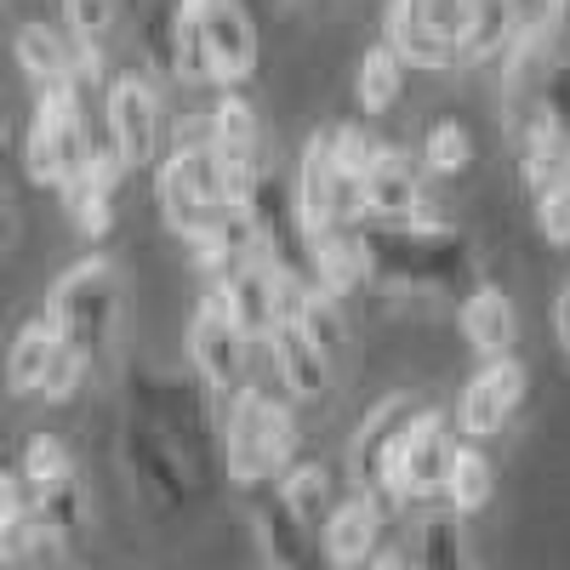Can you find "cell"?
<instances>
[{
  "label": "cell",
  "mask_w": 570,
  "mask_h": 570,
  "mask_svg": "<svg viewBox=\"0 0 570 570\" xmlns=\"http://www.w3.org/2000/svg\"><path fill=\"white\" fill-rule=\"evenodd\" d=\"M371 279L389 297H434L468 274V240L434 212H416L405 223H360Z\"/></svg>",
  "instance_id": "6da1fadb"
},
{
  "label": "cell",
  "mask_w": 570,
  "mask_h": 570,
  "mask_svg": "<svg viewBox=\"0 0 570 570\" xmlns=\"http://www.w3.org/2000/svg\"><path fill=\"white\" fill-rule=\"evenodd\" d=\"M297 462V416L292 405L268 400L263 389L228 394V422H223V468L234 485H268Z\"/></svg>",
  "instance_id": "7a4b0ae2"
},
{
  "label": "cell",
  "mask_w": 570,
  "mask_h": 570,
  "mask_svg": "<svg viewBox=\"0 0 570 570\" xmlns=\"http://www.w3.org/2000/svg\"><path fill=\"white\" fill-rule=\"evenodd\" d=\"M46 320L58 325V337L69 348H80L91 365H98L109 354V343H115V320H120V274H115V257L91 252L69 274H58V285L46 292Z\"/></svg>",
  "instance_id": "3957f363"
},
{
  "label": "cell",
  "mask_w": 570,
  "mask_h": 570,
  "mask_svg": "<svg viewBox=\"0 0 570 570\" xmlns=\"http://www.w3.org/2000/svg\"><path fill=\"white\" fill-rule=\"evenodd\" d=\"M456 456V434L440 411H416L405 422V434L394 440L383 462V519H400L411 502H434L445 491V468Z\"/></svg>",
  "instance_id": "277c9868"
},
{
  "label": "cell",
  "mask_w": 570,
  "mask_h": 570,
  "mask_svg": "<svg viewBox=\"0 0 570 570\" xmlns=\"http://www.w3.org/2000/svg\"><path fill=\"white\" fill-rule=\"evenodd\" d=\"M104 142L126 160V171H142L160 160V137H166V115H160V86L149 75H109L104 86Z\"/></svg>",
  "instance_id": "5b68a950"
},
{
  "label": "cell",
  "mask_w": 570,
  "mask_h": 570,
  "mask_svg": "<svg viewBox=\"0 0 570 570\" xmlns=\"http://www.w3.org/2000/svg\"><path fill=\"white\" fill-rule=\"evenodd\" d=\"M183 343H188V365L200 371V383H206L217 400H228V394L246 389V348H252V343L240 337V325L228 320L217 285L195 303V320H188Z\"/></svg>",
  "instance_id": "8992f818"
},
{
  "label": "cell",
  "mask_w": 570,
  "mask_h": 570,
  "mask_svg": "<svg viewBox=\"0 0 570 570\" xmlns=\"http://www.w3.org/2000/svg\"><path fill=\"white\" fill-rule=\"evenodd\" d=\"M303 292V279H285L274 263L263 257H246L240 268H234L223 285H217V297L228 308V320L240 325V337L246 343H268L274 331L292 320V297Z\"/></svg>",
  "instance_id": "52a82bcc"
},
{
  "label": "cell",
  "mask_w": 570,
  "mask_h": 570,
  "mask_svg": "<svg viewBox=\"0 0 570 570\" xmlns=\"http://www.w3.org/2000/svg\"><path fill=\"white\" fill-rule=\"evenodd\" d=\"M422 411L416 394H389V400H376L365 411V422L354 428V440H348V480H354V497H365L376 513H383V462L394 451V440L405 434V422ZM389 525V519H383Z\"/></svg>",
  "instance_id": "ba28073f"
},
{
  "label": "cell",
  "mask_w": 570,
  "mask_h": 570,
  "mask_svg": "<svg viewBox=\"0 0 570 570\" xmlns=\"http://www.w3.org/2000/svg\"><path fill=\"white\" fill-rule=\"evenodd\" d=\"M126 473H131V491L155 513H183L188 508V468L171 451L166 428L142 422V416L126 428Z\"/></svg>",
  "instance_id": "9c48e42d"
},
{
  "label": "cell",
  "mask_w": 570,
  "mask_h": 570,
  "mask_svg": "<svg viewBox=\"0 0 570 570\" xmlns=\"http://www.w3.org/2000/svg\"><path fill=\"white\" fill-rule=\"evenodd\" d=\"M383 40L405 58V69H451V18L440 0H389L383 7Z\"/></svg>",
  "instance_id": "30bf717a"
},
{
  "label": "cell",
  "mask_w": 570,
  "mask_h": 570,
  "mask_svg": "<svg viewBox=\"0 0 570 570\" xmlns=\"http://www.w3.org/2000/svg\"><path fill=\"white\" fill-rule=\"evenodd\" d=\"M206 63L217 91H234L257 69V23L240 0H206Z\"/></svg>",
  "instance_id": "8fae6325"
},
{
  "label": "cell",
  "mask_w": 570,
  "mask_h": 570,
  "mask_svg": "<svg viewBox=\"0 0 570 570\" xmlns=\"http://www.w3.org/2000/svg\"><path fill=\"white\" fill-rule=\"evenodd\" d=\"M360 200H365V223H405L422 206V166H411V155L400 149H376V160L360 177Z\"/></svg>",
  "instance_id": "7c38bea8"
},
{
  "label": "cell",
  "mask_w": 570,
  "mask_h": 570,
  "mask_svg": "<svg viewBox=\"0 0 570 570\" xmlns=\"http://www.w3.org/2000/svg\"><path fill=\"white\" fill-rule=\"evenodd\" d=\"M320 553L331 559V570H365L376 553V542H383V513H376L365 497H343L337 508L325 513V525L314 531Z\"/></svg>",
  "instance_id": "4fadbf2b"
},
{
  "label": "cell",
  "mask_w": 570,
  "mask_h": 570,
  "mask_svg": "<svg viewBox=\"0 0 570 570\" xmlns=\"http://www.w3.org/2000/svg\"><path fill=\"white\" fill-rule=\"evenodd\" d=\"M337 171H331V155H325V131H314L303 142V160H297V177L285 183L292 188V217L297 228L308 234H325V228H337Z\"/></svg>",
  "instance_id": "5bb4252c"
},
{
  "label": "cell",
  "mask_w": 570,
  "mask_h": 570,
  "mask_svg": "<svg viewBox=\"0 0 570 570\" xmlns=\"http://www.w3.org/2000/svg\"><path fill=\"white\" fill-rule=\"evenodd\" d=\"M451 46L456 63H497L513 40V7L508 0H451Z\"/></svg>",
  "instance_id": "9a60e30c"
},
{
  "label": "cell",
  "mask_w": 570,
  "mask_h": 570,
  "mask_svg": "<svg viewBox=\"0 0 570 570\" xmlns=\"http://www.w3.org/2000/svg\"><path fill=\"white\" fill-rule=\"evenodd\" d=\"M268 360H274V371H279V383H285V394L292 400H303V405H314V400H325L331 394V383H337V360L331 354H320L303 331L285 320L274 337H268Z\"/></svg>",
  "instance_id": "2e32d148"
},
{
  "label": "cell",
  "mask_w": 570,
  "mask_h": 570,
  "mask_svg": "<svg viewBox=\"0 0 570 570\" xmlns=\"http://www.w3.org/2000/svg\"><path fill=\"white\" fill-rule=\"evenodd\" d=\"M252 537H257L268 570H331V559L320 553L314 531L297 525V519L285 513L274 497H263V502L252 508Z\"/></svg>",
  "instance_id": "e0dca14e"
},
{
  "label": "cell",
  "mask_w": 570,
  "mask_h": 570,
  "mask_svg": "<svg viewBox=\"0 0 570 570\" xmlns=\"http://www.w3.org/2000/svg\"><path fill=\"white\" fill-rule=\"evenodd\" d=\"M308 279L325 297H354L360 285H371V263H365V240L360 228H325L308 240Z\"/></svg>",
  "instance_id": "ac0fdd59"
},
{
  "label": "cell",
  "mask_w": 570,
  "mask_h": 570,
  "mask_svg": "<svg viewBox=\"0 0 570 570\" xmlns=\"http://www.w3.org/2000/svg\"><path fill=\"white\" fill-rule=\"evenodd\" d=\"M456 331L462 343L480 354V360H497V354H513V337H519V314H513V297L502 285H473L456 308Z\"/></svg>",
  "instance_id": "d6986e66"
},
{
  "label": "cell",
  "mask_w": 570,
  "mask_h": 570,
  "mask_svg": "<svg viewBox=\"0 0 570 570\" xmlns=\"http://www.w3.org/2000/svg\"><path fill=\"white\" fill-rule=\"evenodd\" d=\"M274 502L292 513L297 525L320 531V525H325V513L337 508V497H331V468L314 462V456H297V462L274 480Z\"/></svg>",
  "instance_id": "ffe728a7"
},
{
  "label": "cell",
  "mask_w": 570,
  "mask_h": 570,
  "mask_svg": "<svg viewBox=\"0 0 570 570\" xmlns=\"http://www.w3.org/2000/svg\"><path fill=\"white\" fill-rule=\"evenodd\" d=\"M58 348H63V337H58V325L52 320H29L18 337H12V348H7V389L18 394V400H29V394H40V383H46V371H52V360H58Z\"/></svg>",
  "instance_id": "44dd1931"
},
{
  "label": "cell",
  "mask_w": 570,
  "mask_h": 570,
  "mask_svg": "<svg viewBox=\"0 0 570 570\" xmlns=\"http://www.w3.org/2000/svg\"><path fill=\"white\" fill-rule=\"evenodd\" d=\"M12 58L35 86H52V80H75V40L52 23H23L12 35Z\"/></svg>",
  "instance_id": "7402d4cb"
},
{
  "label": "cell",
  "mask_w": 570,
  "mask_h": 570,
  "mask_svg": "<svg viewBox=\"0 0 570 570\" xmlns=\"http://www.w3.org/2000/svg\"><path fill=\"white\" fill-rule=\"evenodd\" d=\"M445 508L456 513V519H473V513H485L491 508V497H497V468H491V456L480 451V445H456V456H451V468H445Z\"/></svg>",
  "instance_id": "603a6c76"
},
{
  "label": "cell",
  "mask_w": 570,
  "mask_h": 570,
  "mask_svg": "<svg viewBox=\"0 0 570 570\" xmlns=\"http://www.w3.org/2000/svg\"><path fill=\"white\" fill-rule=\"evenodd\" d=\"M166 23H171V80L212 86V63H206V0H177Z\"/></svg>",
  "instance_id": "cb8c5ba5"
},
{
  "label": "cell",
  "mask_w": 570,
  "mask_h": 570,
  "mask_svg": "<svg viewBox=\"0 0 570 570\" xmlns=\"http://www.w3.org/2000/svg\"><path fill=\"white\" fill-rule=\"evenodd\" d=\"M416 570H473L468 564V537H462V519L451 508H428L416 519Z\"/></svg>",
  "instance_id": "d4e9b609"
},
{
  "label": "cell",
  "mask_w": 570,
  "mask_h": 570,
  "mask_svg": "<svg viewBox=\"0 0 570 570\" xmlns=\"http://www.w3.org/2000/svg\"><path fill=\"white\" fill-rule=\"evenodd\" d=\"M354 98H360V109H365V115H389V109L405 98V58L394 52L389 40H376L371 52L360 58Z\"/></svg>",
  "instance_id": "484cf974"
},
{
  "label": "cell",
  "mask_w": 570,
  "mask_h": 570,
  "mask_svg": "<svg viewBox=\"0 0 570 570\" xmlns=\"http://www.w3.org/2000/svg\"><path fill=\"white\" fill-rule=\"evenodd\" d=\"M212 137H217V155L228 166H257V109L240 91H223L212 104Z\"/></svg>",
  "instance_id": "4316f807"
},
{
  "label": "cell",
  "mask_w": 570,
  "mask_h": 570,
  "mask_svg": "<svg viewBox=\"0 0 570 570\" xmlns=\"http://www.w3.org/2000/svg\"><path fill=\"white\" fill-rule=\"evenodd\" d=\"M292 325L303 331L320 354H331V360L348 348V320L337 314V297H325L320 285H303V292L292 297Z\"/></svg>",
  "instance_id": "83f0119b"
},
{
  "label": "cell",
  "mask_w": 570,
  "mask_h": 570,
  "mask_svg": "<svg viewBox=\"0 0 570 570\" xmlns=\"http://www.w3.org/2000/svg\"><path fill=\"white\" fill-rule=\"evenodd\" d=\"M58 195H63V212H69L75 234H86V240H104V234L115 228V195L91 183V177H86V166H80V171H69V177L58 183Z\"/></svg>",
  "instance_id": "f1b7e54d"
},
{
  "label": "cell",
  "mask_w": 570,
  "mask_h": 570,
  "mask_svg": "<svg viewBox=\"0 0 570 570\" xmlns=\"http://www.w3.org/2000/svg\"><path fill=\"white\" fill-rule=\"evenodd\" d=\"M35 525L52 537V542H75L86 531V491H80V480L35 491Z\"/></svg>",
  "instance_id": "f546056e"
},
{
  "label": "cell",
  "mask_w": 570,
  "mask_h": 570,
  "mask_svg": "<svg viewBox=\"0 0 570 570\" xmlns=\"http://www.w3.org/2000/svg\"><path fill=\"white\" fill-rule=\"evenodd\" d=\"M508 416L513 411L485 389V376L473 371L468 383H462V394H456V428H462L468 440H491V434H502V428H508Z\"/></svg>",
  "instance_id": "4dcf8cb0"
},
{
  "label": "cell",
  "mask_w": 570,
  "mask_h": 570,
  "mask_svg": "<svg viewBox=\"0 0 570 570\" xmlns=\"http://www.w3.org/2000/svg\"><path fill=\"white\" fill-rule=\"evenodd\" d=\"M473 166V137L462 120H434L422 131V171H434V177H456Z\"/></svg>",
  "instance_id": "1f68e13d"
},
{
  "label": "cell",
  "mask_w": 570,
  "mask_h": 570,
  "mask_svg": "<svg viewBox=\"0 0 570 570\" xmlns=\"http://www.w3.org/2000/svg\"><path fill=\"white\" fill-rule=\"evenodd\" d=\"M376 149H383V137H371V126L360 120H343V126H325V155H331V171L360 183L365 166L376 160Z\"/></svg>",
  "instance_id": "d6a6232c"
},
{
  "label": "cell",
  "mask_w": 570,
  "mask_h": 570,
  "mask_svg": "<svg viewBox=\"0 0 570 570\" xmlns=\"http://www.w3.org/2000/svg\"><path fill=\"white\" fill-rule=\"evenodd\" d=\"M18 473L29 480V491H46V485L75 480V456H69V445L58 434H29L23 456H18Z\"/></svg>",
  "instance_id": "836d02e7"
},
{
  "label": "cell",
  "mask_w": 570,
  "mask_h": 570,
  "mask_svg": "<svg viewBox=\"0 0 570 570\" xmlns=\"http://www.w3.org/2000/svg\"><path fill=\"white\" fill-rule=\"evenodd\" d=\"M86 376H91V360L63 343L58 360H52V371H46V383H40V400H46V405H69V400L86 389Z\"/></svg>",
  "instance_id": "e575fe53"
},
{
  "label": "cell",
  "mask_w": 570,
  "mask_h": 570,
  "mask_svg": "<svg viewBox=\"0 0 570 570\" xmlns=\"http://www.w3.org/2000/svg\"><path fill=\"white\" fill-rule=\"evenodd\" d=\"M120 18V0H63V35L69 40H104Z\"/></svg>",
  "instance_id": "d590c367"
},
{
  "label": "cell",
  "mask_w": 570,
  "mask_h": 570,
  "mask_svg": "<svg viewBox=\"0 0 570 570\" xmlns=\"http://www.w3.org/2000/svg\"><path fill=\"white\" fill-rule=\"evenodd\" d=\"M480 376H485V389H491L508 411H519V400L531 394V371H525V360H519V354H497V360H485Z\"/></svg>",
  "instance_id": "8d00e7d4"
},
{
  "label": "cell",
  "mask_w": 570,
  "mask_h": 570,
  "mask_svg": "<svg viewBox=\"0 0 570 570\" xmlns=\"http://www.w3.org/2000/svg\"><path fill=\"white\" fill-rule=\"evenodd\" d=\"M29 519H35V491H29V480L18 468H7V473H0V537L23 531Z\"/></svg>",
  "instance_id": "74e56055"
},
{
  "label": "cell",
  "mask_w": 570,
  "mask_h": 570,
  "mask_svg": "<svg viewBox=\"0 0 570 570\" xmlns=\"http://www.w3.org/2000/svg\"><path fill=\"white\" fill-rule=\"evenodd\" d=\"M23 171H29V183H40V188H58V183H63L58 142L46 137L40 126H29V137H23Z\"/></svg>",
  "instance_id": "f35d334b"
},
{
  "label": "cell",
  "mask_w": 570,
  "mask_h": 570,
  "mask_svg": "<svg viewBox=\"0 0 570 570\" xmlns=\"http://www.w3.org/2000/svg\"><path fill=\"white\" fill-rule=\"evenodd\" d=\"M537 234L548 246H570V183L564 188H548V195L537 200Z\"/></svg>",
  "instance_id": "ab89813d"
},
{
  "label": "cell",
  "mask_w": 570,
  "mask_h": 570,
  "mask_svg": "<svg viewBox=\"0 0 570 570\" xmlns=\"http://www.w3.org/2000/svg\"><path fill=\"white\" fill-rule=\"evenodd\" d=\"M508 7H513V29H531V35H559L564 0H508Z\"/></svg>",
  "instance_id": "60d3db41"
},
{
  "label": "cell",
  "mask_w": 570,
  "mask_h": 570,
  "mask_svg": "<svg viewBox=\"0 0 570 570\" xmlns=\"http://www.w3.org/2000/svg\"><path fill=\"white\" fill-rule=\"evenodd\" d=\"M200 149H217L212 115H183V120L171 126V155H200Z\"/></svg>",
  "instance_id": "b9f144b4"
},
{
  "label": "cell",
  "mask_w": 570,
  "mask_h": 570,
  "mask_svg": "<svg viewBox=\"0 0 570 570\" xmlns=\"http://www.w3.org/2000/svg\"><path fill=\"white\" fill-rule=\"evenodd\" d=\"M12 240H18V206H12L7 188H0V252H12Z\"/></svg>",
  "instance_id": "7bdbcfd3"
},
{
  "label": "cell",
  "mask_w": 570,
  "mask_h": 570,
  "mask_svg": "<svg viewBox=\"0 0 570 570\" xmlns=\"http://www.w3.org/2000/svg\"><path fill=\"white\" fill-rule=\"evenodd\" d=\"M553 337L570 354V292H559V303H553Z\"/></svg>",
  "instance_id": "ee69618b"
},
{
  "label": "cell",
  "mask_w": 570,
  "mask_h": 570,
  "mask_svg": "<svg viewBox=\"0 0 570 570\" xmlns=\"http://www.w3.org/2000/svg\"><path fill=\"white\" fill-rule=\"evenodd\" d=\"M365 570H416V564H411V553H394V548H389V553H376Z\"/></svg>",
  "instance_id": "f6af8a7d"
},
{
  "label": "cell",
  "mask_w": 570,
  "mask_h": 570,
  "mask_svg": "<svg viewBox=\"0 0 570 570\" xmlns=\"http://www.w3.org/2000/svg\"><path fill=\"white\" fill-rule=\"evenodd\" d=\"M0 570H12V548H7V537H0Z\"/></svg>",
  "instance_id": "bcb514c9"
},
{
  "label": "cell",
  "mask_w": 570,
  "mask_h": 570,
  "mask_svg": "<svg viewBox=\"0 0 570 570\" xmlns=\"http://www.w3.org/2000/svg\"><path fill=\"white\" fill-rule=\"evenodd\" d=\"M0 149H7V115H0Z\"/></svg>",
  "instance_id": "7dc6e473"
},
{
  "label": "cell",
  "mask_w": 570,
  "mask_h": 570,
  "mask_svg": "<svg viewBox=\"0 0 570 570\" xmlns=\"http://www.w3.org/2000/svg\"><path fill=\"white\" fill-rule=\"evenodd\" d=\"M69 570H86V564H69Z\"/></svg>",
  "instance_id": "c3c4849f"
}]
</instances>
